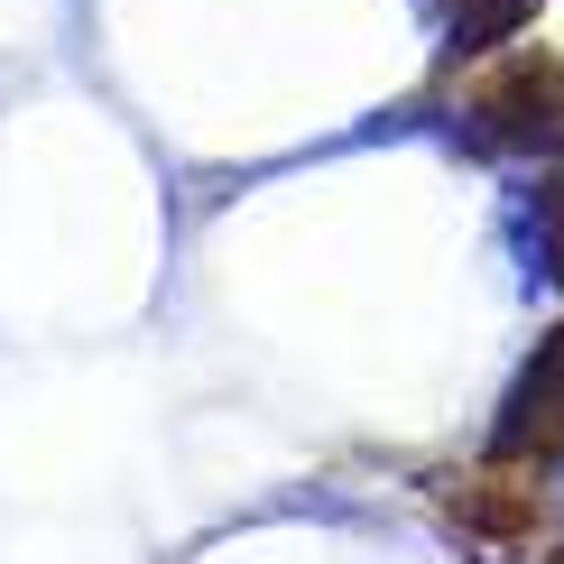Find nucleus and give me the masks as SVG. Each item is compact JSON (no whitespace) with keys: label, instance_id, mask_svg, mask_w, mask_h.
I'll return each mask as SVG.
<instances>
[{"label":"nucleus","instance_id":"4","mask_svg":"<svg viewBox=\"0 0 564 564\" xmlns=\"http://www.w3.org/2000/svg\"><path fill=\"white\" fill-rule=\"evenodd\" d=\"M546 231H555V269H564V176H555V195H546Z\"/></svg>","mask_w":564,"mask_h":564},{"label":"nucleus","instance_id":"2","mask_svg":"<svg viewBox=\"0 0 564 564\" xmlns=\"http://www.w3.org/2000/svg\"><path fill=\"white\" fill-rule=\"evenodd\" d=\"M509 444H536V454H564V334L536 351V370L519 380V416H509Z\"/></svg>","mask_w":564,"mask_h":564},{"label":"nucleus","instance_id":"3","mask_svg":"<svg viewBox=\"0 0 564 564\" xmlns=\"http://www.w3.org/2000/svg\"><path fill=\"white\" fill-rule=\"evenodd\" d=\"M528 10H536V0H454V37L463 46H500Z\"/></svg>","mask_w":564,"mask_h":564},{"label":"nucleus","instance_id":"1","mask_svg":"<svg viewBox=\"0 0 564 564\" xmlns=\"http://www.w3.org/2000/svg\"><path fill=\"white\" fill-rule=\"evenodd\" d=\"M481 111H500V139H564V65H509L500 84L481 93Z\"/></svg>","mask_w":564,"mask_h":564}]
</instances>
